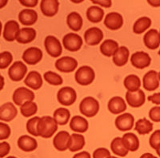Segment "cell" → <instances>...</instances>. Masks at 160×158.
I'll return each mask as SVG.
<instances>
[{
    "instance_id": "27",
    "label": "cell",
    "mask_w": 160,
    "mask_h": 158,
    "mask_svg": "<svg viewBox=\"0 0 160 158\" xmlns=\"http://www.w3.org/2000/svg\"><path fill=\"white\" fill-rule=\"evenodd\" d=\"M70 127L75 133H85L88 129V122L82 117L75 116L71 120Z\"/></svg>"
},
{
    "instance_id": "52",
    "label": "cell",
    "mask_w": 160,
    "mask_h": 158,
    "mask_svg": "<svg viewBox=\"0 0 160 158\" xmlns=\"http://www.w3.org/2000/svg\"><path fill=\"white\" fill-rule=\"evenodd\" d=\"M148 3L150 4L152 7H160V0H151V1H148Z\"/></svg>"
},
{
    "instance_id": "31",
    "label": "cell",
    "mask_w": 160,
    "mask_h": 158,
    "mask_svg": "<svg viewBox=\"0 0 160 158\" xmlns=\"http://www.w3.org/2000/svg\"><path fill=\"white\" fill-rule=\"evenodd\" d=\"M67 23L71 30L74 31H79L82 26V18L77 12H71L68 15Z\"/></svg>"
},
{
    "instance_id": "41",
    "label": "cell",
    "mask_w": 160,
    "mask_h": 158,
    "mask_svg": "<svg viewBox=\"0 0 160 158\" xmlns=\"http://www.w3.org/2000/svg\"><path fill=\"white\" fill-rule=\"evenodd\" d=\"M40 120V117H35L30 119L27 123V130L28 133H31L32 136H38V123Z\"/></svg>"
},
{
    "instance_id": "55",
    "label": "cell",
    "mask_w": 160,
    "mask_h": 158,
    "mask_svg": "<svg viewBox=\"0 0 160 158\" xmlns=\"http://www.w3.org/2000/svg\"><path fill=\"white\" fill-rule=\"evenodd\" d=\"M7 158H17V157H15V156H8V157H7Z\"/></svg>"
},
{
    "instance_id": "13",
    "label": "cell",
    "mask_w": 160,
    "mask_h": 158,
    "mask_svg": "<svg viewBox=\"0 0 160 158\" xmlns=\"http://www.w3.org/2000/svg\"><path fill=\"white\" fill-rule=\"evenodd\" d=\"M126 100L131 107H140L145 103V93L142 89H138V91H135V92L128 91L126 93Z\"/></svg>"
},
{
    "instance_id": "57",
    "label": "cell",
    "mask_w": 160,
    "mask_h": 158,
    "mask_svg": "<svg viewBox=\"0 0 160 158\" xmlns=\"http://www.w3.org/2000/svg\"><path fill=\"white\" fill-rule=\"evenodd\" d=\"M109 158H117V157H115V156H110Z\"/></svg>"
},
{
    "instance_id": "29",
    "label": "cell",
    "mask_w": 160,
    "mask_h": 158,
    "mask_svg": "<svg viewBox=\"0 0 160 158\" xmlns=\"http://www.w3.org/2000/svg\"><path fill=\"white\" fill-rule=\"evenodd\" d=\"M118 43L112 39H107L100 45V51L107 57L114 56L118 50Z\"/></svg>"
},
{
    "instance_id": "17",
    "label": "cell",
    "mask_w": 160,
    "mask_h": 158,
    "mask_svg": "<svg viewBox=\"0 0 160 158\" xmlns=\"http://www.w3.org/2000/svg\"><path fill=\"white\" fill-rule=\"evenodd\" d=\"M143 88L148 91H154L159 86L158 74L155 70H150L146 74L142 79Z\"/></svg>"
},
{
    "instance_id": "48",
    "label": "cell",
    "mask_w": 160,
    "mask_h": 158,
    "mask_svg": "<svg viewBox=\"0 0 160 158\" xmlns=\"http://www.w3.org/2000/svg\"><path fill=\"white\" fill-rule=\"evenodd\" d=\"M19 2L28 7H35L38 4V0H20Z\"/></svg>"
},
{
    "instance_id": "16",
    "label": "cell",
    "mask_w": 160,
    "mask_h": 158,
    "mask_svg": "<svg viewBox=\"0 0 160 158\" xmlns=\"http://www.w3.org/2000/svg\"><path fill=\"white\" fill-rule=\"evenodd\" d=\"M42 50L37 47L28 48L22 54V59L29 65H36L42 60Z\"/></svg>"
},
{
    "instance_id": "53",
    "label": "cell",
    "mask_w": 160,
    "mask_h": 158,
    "mask_svg": "<svg viewBox=\"0 0 160 158\" xmlns=\"http://www.w3.org/2000/svg\"><path fill=\"white\" fill-rule=\"evenodd\" d=\"M140 158H157V156H154V155L151 154V153H144V154H142V156H140Z\"/></svg>"
},
{
    "instance_id": "54",
    "label": "cell",
    "mask_w": 160,
    "mask_h": 158,
    "mask_svg": "<svg viewBox=\"0 0 160 158\" xmlns=\"http://www.w3.org/2000/svg\"><path fill=\"white\" fill-rule=\"evenodd\" d=\"M155 150H156L157 154H158V156H159V157H160V146H158V147L157 148V149H155Z\"/></svg>"
},
{
    "instance_id": "45",
    "label": "cell",
    "mask_w": 160,
    "mask_h": 158,
    "mask_svg": "<svg viewBox=\"0 0 160 158\" xmlns=\"http://www.w3.org/2000/svg\"><path fill=\"white\" fill-rule=\"evenodd\" d=\"M11 135V128L7 124L1 122L0 123V140L8 139Z\"/></svg>"
},
{
    "instance_id": "22",
    "label": "cell",
    "mask_w": 160,
    "mask_h": 158,
    "mask_svg": "<svg viewBox=\"0 0 160 158\" xmlns=\"http://www.w3.org/2000/svg\"><path fill=\"white\" fill-rule=\"evenodd\" d=\"M18 146L23 152H32L37 149L38 143L35 138L28 135H23L18 138Z\"/></svg>"
},
{
    "instance_id": "9",
    "label": "cell",
    "mask_w": 160,
    "mask_h": 158,
    "mask_svg": "<svg viewBox=\"0 0 160 158\" xmlns=\"http://www.w3.org/2000/svg\"><path fill=\"white\" fill-rule=\"evenodd\" d=\"M28 72V67L23 62L18 61L14 62L8 70V75L10 78L14 82H19L22 80V78Z\"/></svg>"
},
{
    "instance_id": "10",
    "label": "cell",
    "mask_w": 160,
    "mask_h": 158,
    "mask_svg": "<svg viewBox=\"0 0 160 158\" xmlns=\"http://www.w3.org/2000/svg\"><path fill=\"white\" fill-rule=\"evenodd\" d=\"M131 62L133 66L137 69H144L151 65V58L148 53L138 51L131 55Z\"/></svg>"
},
{
    "instance_id": "47",
    "label": "cell",
    "mask_w": 160,
    "mask_h": 158,
    "mask_svg": "<svg viewBox=\"0 0 160 158\" xmlns=\"http://www.w3.org/2000/svg\"><path fill=\"white\" fill-rule=\"evenodd\" d=\"M11 150V146L8 142L3 141L0 143V157L3 158L9 153Z\"/></svg>"
},
{
    "instance_id": "8",
    "label": "cell",
    "mask_w": 160,
    "mask_h": 158,
    "mask_svg": "<svg viewBox=\"0 0 160 158\" xmlns=\"http://www.w3.org/2000/svg\"><path fill=\"white\" fill-rule=\"evenodd\" d=\"M78 66V62L74 58L68 56L62 57L55 62V67L63 73H71Z\"/></svg>"
},
{
    "instance_id": "59",
    "label": "cell",
    "mask_w": 160,
    "mask_h": 158,
    "mask_svg": "<svg viewBox=\"0 0 160 158\" xmlns=\"http://www.w3.org/2000/svg\"><path fill=\"white\" fill-rule=\"evenodd\" d=\"M159 34H160V31H159Z\"/></svg>"
},
{
    "instance_id": "46",
    "label": "cell",
    "mask_w": 160,
    "mask_h": 158,
    "mask_svg": "<svg viewBox=\"0 0 160 158\" xmlns=\"http://www.w3.org/2000/svg\"><path fill=\"white\" fill-rule=\"evenodd\" d=\"M149 117L153 122H160V107L155 106L151 108L149 112Z\"/></svg>"
},
{
    "instance_id": "23",
    "label": "cell",
    "mask_w": 160,
    "mask_h": 158,
    "mask_svg": "<svg viewBox=\"0 0 160 158\" xmlns=\"http://www.w3.org/2000/svg\"><path fill=\"white\" fill-rule=\"evenodd\" d=\"M36 38V31L35 29L25 27L18 31L16 37V41L19 43L28 44L33 42Z\"/></svg>"
},
{
    "instance_id": "21",
    "label": "cell",
    "mask_w": 160,
    "mask_h": 158,
    "mask_svg": "<svg viewBox=\"0 0 160 158\" xmlns=\"http://www.w3.org/2000/svg\"><path fill=\"white\" fill-rule=\"evenodd\" d=\"M59 2L57 0H42L40 4V9L45 16L53 17L58 13Z\"/></svg>"
},
{
    "instance_id": "19",
    "label": "cell",
    "mask_w": 160,
    "mask_h": 158,
    "mask_svg": "<svg viewBox=\"0 0 160 158\" xmlns=\"http://www.w3.org/2000/svg\"><path fill=\"white\" fill-rule=\"evenodd\" d=\"M145 45L150 50H156L160 45V34L155 29H151L143 37Z\"/></svg>"
},
{
    "instance_id": "20",
    "label": "cell",
    "mask_w": 160,
    "mask_h": 158,
    "mask_svg": "<svg viewBox=\"0 0 160 158\" xmlns=\"http://www.w3.org/2000/svg\"><path fill=\"white\" fill-rule=\"evenodd\" d=\"M18 110L14 104L7 102L0 108V119L3 122H11L17 116Z\"/></svg>"
},
{
    "instance_id": "38",
    "label": "cell",
    "mask_w": 160,
    "mask_h": 158,
    "mask_svg": "<svg viewBox=\"0 0 160 158\" xmlns=\"http://www.w3.org/2000/svg\"><path fill=\"white\" fill-rule=\"evenodd\" d=\"M135 129L140 135L148 134L153 130V123L146 118L139 119L135 124Z\"/></svg>"
},
{
    "instance_id": "7",
    "label": "cell",
    "mask_w": 160,
    "mask_h": 158,
    "mask_svg": "<svg viewBox=\"0 0 160 158\" xmlns=\"http://www.w3.org/2000/svg\"><path fill=\"white\" fill-rule=\"evenodd\" d=\"M64 47L71 52H75L80 50L82 45V38L77 34L69 33L66 35L62 39Z\"/></svg>"
},
{
    "instance_id": "33",
    "label": "cell",
    "mask_w": 160,
    "mask_h": 158,
    "mask_svg": "<svg viewBox=\"0 0 160 158\" xmlns=\"http://www.w3.org/2000/svg\"><path fill=\"white\" fill-rule=\"evenodd\" d=\"M85 138L82 135L78 133H73L71 135V140H70L69 150L71 152H77L79 151L85 146Z\"/></svg>"
},
{
    "instance_id": "43",
    "label": "cell",
    "mask_w": 160,
    "mask_h": 158,
    "mask_svg": "<svg viewBox=\"0 0 160 158\" xmlns=\"http://www.w3.org/2000/svg\"><path fill=\"white\" fill-rule=\"evenodd\" d=\"M150 146L152 149H156L160 146V129L155 131L151 134L149 140Z\"/></svg>"
},
{
    "instance_id": "2",
    "label": "cell",
    "mask_w": 160,
    "mask_h": 158,
    "mask_svg": "<svg viewBox=\"0 0 160 158\" xmlns=\"http://www.w3.org/2000/svg\"><path fill=\"white\" fill-rule=\"evenodd\" d=\"M80 113L88 117H92L98 113L99 110V103L95 98L87 97L83 98L79 105Z\"/></svg>"
},
{
    "instance_id": "34",
    "label": "cell",
    "mask_w": 160,
    "mask_h": 158,
    "mask_svg": "<svg viewBox=\"0 0 160 158\" xmlns=\"http://www.w3.org/2000/svg\"><path fill=\"white\" fill-rule=\"evenodd\" d=\"M111 149L115 155L122 157L128 154V150L124 146L122 138L120 137H115V139H113L111 144Z\"/></svg>"
},
{
    "instance_id": "42",
    "label": "cell",
    "mask_w": 160,
    "mask_h": 158,
    "mask_svg": "<svg viewBox=\"0 0 160 158\" xmlns=\"http://www.w3.org/2000/svg\"><path fill=\"white\" fill-rule=\"evenodd\" d=\"M13 56L9 51H3L0 54V69H4L12 62Z\"/></svg>"
},
{
    "instance_id": "44",
    "label": "cell",
    "mask_w": 160,
    "mask_h": 158,
    "mask_svg": "<svg viewBox=\"0 0 160 158\" xmlns=\"http://www.w3.org/2000/svg\"><path fill=\"white\" fill-rule=\"evenodd\" d=\"M111 152L105 148H98L93 153V158H109Z\"/></svg>"
},
{
    "instance_id": "26",
    "label": "cell",
    "mask_w": 160,
    "mask_h": 158,
    "mask_svg": "<svg viewBox=\"0 0 160 158\" xmlns=\"http://www.w3.org/2000/svg\"><path fill=\"white\" fill-rule=\"evenodd\" d=\"M24 83L33 89H40L42 85V78L37 71H31L24 80Z\"/></svg>"
},
{
    "instance_id": "4",
    "label": "cell",
    "mask_w": 160,
    "mask_h": 158,
    "mask_svg": "<svg viewBox=\"0 0 160 158\" xmlns=\"http://www.w3.org/2000/svg\"><path fill=\"white\" fill-rule=\"evenodd\" d=\"M13 101L16 105H21L28 102H33L35 99V93L28 88L19 87L13 93Z\"/></svg>"
},
{
    "instance_id": "39",
    "label": "cell",
    "mask_w": 160,
    "mask_h": 158,
    "mask_svg": "<svg viewBox=\"0 0 160 158\" xmlns=\"http://www.w3.org/2000/svg\"><path fill=\"white\" fill-rule=\"evenodd\" d=\"M37 110H38V107H37L36 103L34 102H26L20 107L21 113L25 117H29L33 116L37 113Z\"/></svg>"
},
{
    "instance_id": "50",
    "label": "cell",
    "mask_w": 160,
    "mask_h": 158,
    "mask_svg": "<svg viewBox=\"0 0 160 158\" xmlns=\"http://www.w3.org/2000/svg\"><path fill=\"white\" fill-rule=\"evenodd\" d=\"M148 101L151 102L152 103L156 104V105H160V93H154L148 98Z\"/></svg>"
},
{
    "instance_id": "24",
    "label": "cell",
    "mask_w": 160,
    "mask_h": 158,
    "mask_svg": "<svg viewBox=\"0 0 160 158\" xmlns=\"http://www.w3.org/2000/svg\"><path fill=\"white\" fill-rule=\"evenodd\" d=\"M18 19L22 25H34L38 20V14L34 10L24 9L20 11L18 15Z\"/></svg>"
},
{
    "instance_id": "37",
    "label": "cell",
    "mask_w": 160,
    "mask_h": 158,
    "mask_svg": "<svg viewBox=\"0 0 160 158\" xmlns=\"http://www.w3.org/2000/svg\"><path fill=\"white\" fill-rule=\"evenodd\" d=\"M53 117L56 121L58 125L65 126L69 121L70 117H71V113L66 108H58L55 111Z\"/></svg>"
},
{
    "instance_id": "3",
    "label": "cell",
    "mask_w": 160,
    "mask_h": 158,
    "mask_svg": "<svg viewBox=\"0 0 160 158\" xmlns=\"http://www.w3.org/2000/svg\"><path fill=\"white\" fill-rule=\"evenodd\" d=\"M75 78V81L81 85H88L95 80V71L88 65H83L76 71Z\"/></svg>"
},
{
    "instance_id": "35",
    "label": "cell",
    "mask_w": 160,
    "mask_h": 158,
    "mask_svg": "<svg viewBox=\"0 0 160 158\" xmlns=\"http://www.w3.org/2000/svg\"><path fill=\"white\" fill-rule=\"evenodd\" d=\"M124 86L128 91H131V92L138 91L141 86L140 78L135 74L128 75L124 79Z\"/></svg>"
},
{
    "instance_id": "40",
    "label": "cell",
    "mask_w": 160,
    "mask_h": 158,
    "mask_svg": "<svg viewBox=\"0 0 160 158\" xmlns=\"http://www.w3.org/2000/svg\"><path fill=\"white\" fill-rule=\"evenodd\" d=\"M44 79L53 85H60L62 84V77L53 71H48L44 74Z\"/></svg>"
},
{
    "instance_id": "28",
    "label": "cell",
    "mask_w": 160,
    "mask_h": 158,
    "mask_svg": "<svg viewBox=\"0 0 160 158\" xmlns=\"http://www.w3.org/2000/svg\"><path fill=\"white\" fill-rule=\"evenodd\" d=\"M123 145L128 151L135 152L139 148V141L135 133H127L122 137Z\"/></svg>"
},
{
    "instance_id": "51",
    "label": "cell",
    "mask_w": 160,
    "mask_h": 158,
    "mask_svg": "<svg viewBox=\"0 0 160 158\" xmlns=\"http://www.w3.org/2000/svg\"><path fill=\"white\" fill-rule=\"evenodd\" d=\"M73 158H91V156L88 152L84 151V152H81V153L75 154V156H73Z\"/></svg>"
},
{
    "instance_id": "32",
    "label": "cell",
    "mask_w": 160,
    "mask_h": 158,
    "mask_svg": "<svg viewBox=\"0 0 160 158\" xmlns=\"http://www.w3.org/2000/svg\"><path fill=\"white\" fill-rule=\"evenodd\" d=\"M104 16V11L98 6H92L87 11V18L93 23L101 22Z\"/></svg>"
},
{
    "instance_id": "25",
    "label": "cell",
    "mask_w": 160,
    "mask_h": 158,
    "mask_svg": "<svg viewBox=\"0 0 160 158\" xmlns=\"http://www.w3.org/2000/svg\"><path fill=\"white\" fill-rule=\"evenodd\" d=\"M108 109L113 114H118L127 109V105L121 97H114L108 102Z\"/></svg>"
},
{
    "instance_id": "58",
    "label": "cell",
    "mask_w": 160,
    "mask_h": 158,
    "mask_svg": "<svg viewBox=\"0 0 160 158\" xmlns=\"http://www.w3.org/2000/svg\"><path fill=\"white\" fill-rule=\"evenodd\" d=\"M158 55L160 56V50H159V51H158Z\"/></svg>"
},
{
    "instance_id": "6",
    "label": "cell",
    "mask_w": 160,
    "mask_h": 158,
    "mask_svg": "<svg viewBox=\"0 0 160 158\" xmlns=\"http://www.w3.org/2000/svg\"><path fill=\"white\" fill-rule=\"evenodd\" d=\"M44 45H45L46 50L50 56L57 58L62 55V45L60 43L59 40L55 37L51 35L47 37L44 41Z\"/></svg>"
},
{
    "instance_id": "56",
    "label": "cell",
    "mask_w": 160,
    "mask_h": 158,
    "mask_svg": "<svg viewBox=\"0 0 160 158\" xmlns=\"http://www.w3.org/2000/svg\"><path fill=\"white\" fill-rule=\"evenodd\" d=\"M158 79H159V82H160V72L158 73Z\"/></svg>"
},
{
    "instance_id": "12",
    "label": "cell",
    "mask_w": 160,
    "mask_h": 158,
    "mask_svg": "<svg viewBox=\"0 0 160 158\" xmlns=\"http://www.w3.org/2000/svg\"><path fill=\"white\" fill-rule=\"evenodd\" d=\"M71 135L67 131H60L53 139V145L58 151L63 152L69 149Z\"/></svg>"
},
{
    "instance_id": "30",
    "label": "cell",
    "mask_w": 160,
    "mask_h": 158,
    "mask_svg": "<svg viewBox=\"0 0 160 158\" xmlns=\"http://www.w3.org/2000/svg\"><path fill=\"white\" fill-rule=\"evenodd\" d=\"M129 56V50L126 46H120L115 55L113 56V62L117 66H123L128 62Z\"/></svg>"
},
{
    "instance_id": "18",
    "label": "cell",
    "mask_w": 160,
    "mask_h": 158,
    "mask_svg": "<svg viewBox=\"0 0 160 158\" xmlns=\"http://www.w3.org/2000/svg\"><path fill=\"white\" fill-rule=\"evenodd\" d=\"M19 31V24L15 20H10L6 22L4 26L2 36L5 40L8 42H13L16 39L17 35Z\"/></svg>"
},
{
    "instance_id": "1",
    "label": "cell",
    "mask_w": 160,
    "mask_h": 158,
    "mask_svg": "<svg viewBox=\"0 0 160 158\" xmlns=\"http://www.w3.org/2000/svg\"><path fill=\"white\" fill-rule=\"evenodd\" d=\"M58 129V123L50 116H44L40 118L38 123V136L43 138H50L55 134Z\"/></svg>"
},
{
    "instance_id": "11",
    "label": "cell",
    "mask_w": 160,
    "mask_h": 158,
    "mask_svg": "<svg viewBox=\"0 0 160 158\" xmlns=\"http://www.w3.org/2000/svg\"><path fill=\"white\" fill-rule=\"evenodd\" d=\"M103 38V33L99 28L91 27L85 31L84 39L88 45H97Z\"/></svg>"
},
{
    "instance_id": "36",
    "label": "cell",
    "mask_w": 160,
    "mask_h": 158,
    "mask_svg": "<svg viewBox=\"0 0 160 158\" xmlns=\"http://www.w3.org/2000/svg\"><path fill=\"white\" fill-rule=\"evenodd\" d=\"M151 26V18L148 17H142L139 18L133 26V31L137 35L142 34L144 31L149 29Z\"/></svg>"
},
{
    "instance_id": "14",
    "label": "cell",
    "mask_w": 160,
    "mask_h": 158,
    "mask_svg": "<svg viewBox=\"0 0 160 158\" xmlns=\"http://www.w3.org/2000/svg\"><path fill=\"white\" fill-rule=\"evenodd\" d=\"M135 117L131 113H122L115 119V126L120 131H129L134 126Z\"/></svg>"
},
{
    "instance_id": "5",
    "label": "cell",
    "mask_w": 160,
    "mask_h": 158,
    "mask_svg": "<svg viewBox=\"0 0 160 158\" xmlns=\"http://www.w3.org/2000/svg\"><path fill=\"white\" fill-rule=\"evenodd\" d=\"M57 98L61 105L69 106L76 101V92L71 87H62L58 90Z\"/></svg>"
},
{
    "instance_id": "49",
    "label": "cell",
    "mask_w": 160,
    "mask_h": 158,
    "mask_svg": "<svg viewBox=\"0 0 160 158\" xmlns=\"http://www.w3.org/2000/svg\"><path fill=\"white\" fill-rule=\"evenodd\" d=\"M93 3L98 4V5L102 6L103 7L109 8L111 7V5H112V2H111V0H99V1H91Z\"/></svg>"
},
{
    "instance_id": "15",
    "label": "cell",
    "mask_w": 160,
    "mask_h": 158,
    "mask_svg": "<svg viewBox=\"0 0 160 158\" xmlns=\"http://www.w3.org/2000/svg\"><path fill=\"white\" fill-rule=\"evenodd\" d=\"M123 18L119 13L111 12L106 15L104 25L111 31H117L122 26Z\"/></svg>"
}]
</instances>
